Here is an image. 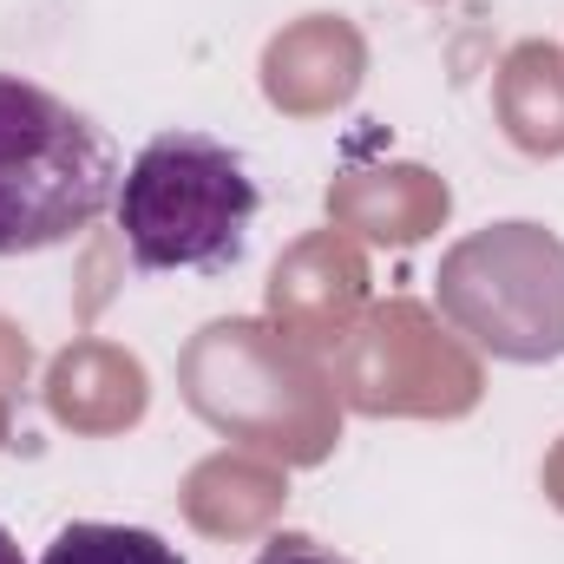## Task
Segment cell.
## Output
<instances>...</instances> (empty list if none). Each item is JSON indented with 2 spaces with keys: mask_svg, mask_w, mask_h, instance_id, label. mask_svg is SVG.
Wrapping results in <instances>:
<instances>
[{
  "mask_svg": "<svg viewBox=\"0 0 564 564\" xmlns=\"http://www.w3.org/2000/svg\"><path fill=\"white\" fill-rule=\"evenodd\" d=\"M263 191L210 132H158L119 177L112 217L144 276H217L243 263Z\"/></svg>",
  "mask_w": 564,
  "mask_h": 564,
  "instance_id": "6da1fadb",
  "label": "cell"
},
{
  "mask_svg": "<svg viewBox=\"0 0 564 564\" xmlns=\"http://www.w3.org/2000/svg\"><path fill=\"white\" fill-rule=\"evenodd\" d=\"M119 151L73 99L0 73V257L86 237L119 197Z\"/></svg>",
  "mask_w": 564,
  "mask_h": 564,
  "instance_id": "7a4b0ae2",
  "label": "cell"
},
{
  "mask_svg": "<svg viewBox=\"0 0 564 564\" xmlns=\"http://www.w3.org/2000/svg\"><path fill=\"white\" fill-rule=\"evenodd\" d=\"M40 564H184V552L144 525H99L79 519L66 532H53V545L40 552Z\"/></svg>",
  "mask_w": 564,
  "mask_h": 564,
  "instance_id": "3957f363",
  "label": "cell"
},
{
  "mask_svg": "<svg viewBox=\"0 0 564 564\" xmlns=\"http://www.w3.org/2000/svg\"><path fill=\"white\" fill-rule=\"evenodd\" d=\"M257 564H355V558H341L335 545H315V539H302V532H282L276 545L257 552Z\"/></svg>",
  "mask_w": 564,
  "mask_h": 564,
  "instance_id": "277c9868",
  "label": "cell"
},
{
  "mask_svg": "<svg viewBox=\"0 0 564 564\" xmlns=\"http://www.w3.org/2000/svg\"><path fill=\"white\" fill-rule=\"evenodd\" d=\"M0 564H26V558H20V545H13V532H7V525H0Z\"/></svg>",
  "mask_w": 564,
  "mask_h": 564,
  "instance_id": "5b68a950",
  "label": "cell"
}]
</instances>
